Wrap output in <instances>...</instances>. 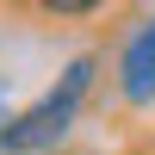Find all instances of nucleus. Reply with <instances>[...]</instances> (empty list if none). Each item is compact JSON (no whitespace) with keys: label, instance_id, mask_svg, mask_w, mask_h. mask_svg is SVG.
I'll return each mask as SVG.
<instances>
[{"label":"nucleus","instance_id":"1","mask_svg":"<svg viewBox=\"0 0 155 155\" xmlns=\"http://www.w3.org/2000/svg\"><path fill=\"white\" fill-rule=\"evenodd\" d=\"M93 74H99V56H74L68 68H62V81L50 87L37 106H25L19 118L6 124V155L50 149V143H56V137L74 124V112H81V99H87V87H93Z\"/></svg>","mask_w":155,"mask_h":155},{"label":"nucleus","instance_id":"2","mask_svg":"<svg viewBox=\"0 0 155 155\" xmlns=\"http://www.w3.org/2000/svg\"><path fill=\"white\" fill-rule=\"evenodd\" d=\"M118 93L130 106H149L155 99V19L124 37V50H118Z\"/></svg>","mask_w":155,"mask_h":155},{"label":"nucleus","instance_id":"3","mask_svg":"<svg viewBox=\"0 0 155 155\" xmlns=\"http://www.w3.org/2000/svg\"><path fill=\"white\" fill-rule=\"evenodd\" d=\"M37 12H50V19H81V12H93V6H106V0H31Z\"/></svg>","mask_w":155,"mask_h":155},{"label":"nucleus","instance_id":"4","mask_svg":"<svg viewBox=\"0 0 155 155\" xmlns=\"http://www.w3.org/2000/svg\"><path fill=\"white\" fill-rule=\"evenodd\" d=\"M6 124H12V118H6V112H0V155H6Z\"/></svg>","mask_w":155,"mask_h":155}]
</instances>
